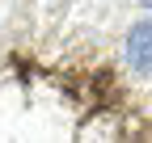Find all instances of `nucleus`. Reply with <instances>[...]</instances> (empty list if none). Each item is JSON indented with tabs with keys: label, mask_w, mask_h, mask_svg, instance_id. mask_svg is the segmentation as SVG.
<instances>
[{
	"label": "nucleus",
	"mask_w": 152,
	"mask_h": 143,
	"mask_svg": "<svg viewBox=\"0 0 152 143\" xmlns=\"http://www.w3.org/2000/svg\"><path fill=\"white\" fill-rule=\"evenodd\" d=\"M127 59L135 72H152V21H144L127 34Z\"/></svg>",
	"instance_id": "1"
}]
</instances>
